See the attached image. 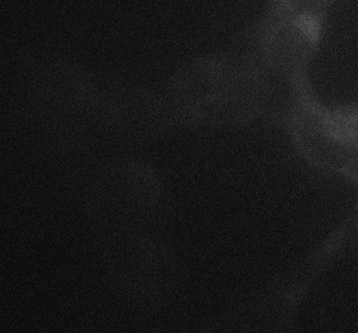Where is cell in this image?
<instances>
[{"label": "cell", "mask_w": 358, "mask_h": 333, "mask_svg": "<svg viewBox=\"0 0 358 333\" xmlns=\"http://www.w3.org/2000/svg\"><path fill=\"white\" fill-rule=\"evenodd\" d=\"M104 264L115 288L134 301L155 303L171 294L176 264L162 239L143 232H120L106 244Z\"/></svg>", "instance_id": "obj_1"}, {"label": "cell", "mask_w": 358, "mask_h": 333, "mask_svg": "<svg viewBox=\"0 0 358 333\" xmlns=\"http://www.w3.org/2000/svg\"><path fill=\"white\" fill-rule=\"evenodd\" d=\"M327 20L313 15L262 17L254 31L252 55L268 73L291 85L310 75L326 38Z\"/></svg>", "instance_id": "obj_2"}, {"label": "cell", "mask_w": 358, "mask_h": 333, "mask_svg": "<svg viewBox=\"0 0 358 333\" xmlns=\"http://www.w3.org/2000/svg\"><path fill=\"white\" fill-rule=\"evenodd\" d=\"M96 211L101 218L126 227L153 221L163 210L162 185L151 167L126 163L110 169L99 183Z\"/></svg>", "instance_id": "obj_3"}, {"label": "cell", "mask_w": 358, "mask_h": 333, "mask_svg": "<svg viewBox=\"0 0 358 333\" xmlns=\"http://www.w3.org/2000/svg\"><path fill=\"white\" fill-rule=\"evenodd\" d=\"M301 116L307 136L315 145L358 159V101L329 107L311 91L301 100Z\"/></svg>", "instance_id": "obj_4"}, {"label": "cell", "mask_w": 358, "mask_h": 333, "mask_svg": "<svg viewBox=\"0 0 358 333\" xmlns=\"http://www.w3.org/2000/svg\"><path fill=\"white\" fill-rule=\"evenodd\" d=\"M338 0H270L264 17L313 15L327 17Z\"/></svg>", "instance_id": "obj_5"}]
</instances>
